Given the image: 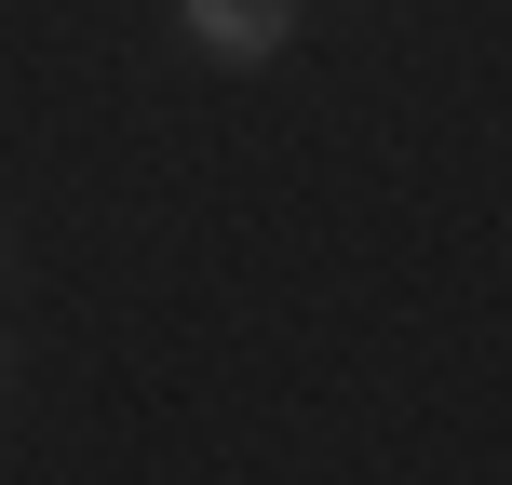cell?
<instances>
[{
  "label": "cell",
  "instance_id": "6da1fadb",
  "mask_svg": "<svg viewBox=\"0 0 512 485\" xmlns=\"http://www.w3.org/2000/svg\"><path fill=\"white\" fill-rule=\"evenodd\" d=\"M189 54H216V68H270L283 41H297V0H176Z\"/></svg>",
  "mask_w": 512,
  "mask_h": 485
}]
</instances>
